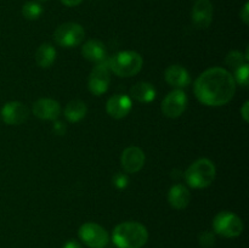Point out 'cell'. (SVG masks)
Wrapping results in <instances>:
<instances>
[{
	"mask_svg": "<svg viewBox=\"0 0 249 248\" xmlns=\"http://www.w3.org/2000/svg\"><path fill=\"white\" fill-rule=\"evenodd\" d=\"M194 92L197 100L206 106H224L235 96L236 82L228 70L212 67L197 78Z\"/></svg>",
	"mask_w": 249,
	"mask_h": 248,
	"instance_id": "6da1fadb",
	"label": "cell"
},
{
	"mask_svg": "<svg viewBox=\"0 0 249 248\" xmlns=\"http://www.w3.org/2000/svg\"><path fill=\"white\" fill-rule=\"evenodd\" d=\"M112 240L118 248H141L148 240V231L138 221H125L114 228Z\"/></svg>",
	"mask_w": 249,
	"mask_h": 248,
	"instance_id": "7a4b0ae2",
	"label": "cell"
},
{
	"mask_svg": "<svg viewBox=\"0 0 249 248\" xmlns=\"http://www.w3.org/2000/svg\"><path fill=\"white\" fill-rule=\"evenodd\" d=\"M216 168L208 158H199L195 160L185 172V180L187 185L194 189H206L214 181Z\"/></svg>",
	"mask_w": 249,
	"mask_h": 248,
	"instance_id": "3957f363",
	"label": "cell"
},
{
	"mask_svg": "<svg viewBox=\"0 0 249 248\" xmlns=\"http://www.w3.org/2000/svg\"><path fill=\"white\" fill-rule=\"evenodd\" d=\"M108 67L118 77L128 78L136 75L143 65L142 56L136 51L125 50L117 53L108 60Z\"/></svg>",
	"mask_w": 249,
	"mask_h": 248,
	"instance_id": "277c9868",
	"label": "cell"
},
{
	"mask_svg": "<svg viewBox=\"0 0 249 248\" xmlns=\"http://www.w3.org/2000/svg\"><path fill=\"white\" fill-rule=\"evenodd\" d=\"M213 229L215 233L226 238H235L242 233L243 221L235 213L224 211L215 215L213 220Z\"/></svg>",
	"mask_w": 249,
	"mask_h": 248,
	"instance_id": "5b68a950",
	"label": "cell"
},
{
	"mask_svg": "<svg viewBox=\"0 0 249 248\" xmlns=\"http://www.w3.org/2000/svg\"><path fill=\"white\" fill-rule=\"evenodd\" d=\"M85 31L79 23L67 22L56 28L53 32V40L62 48H74L84 40Z\"/></svg>",
	"mask_w": 249,
	"mask_h": 248,
	"instance_id": "8992f818",
	"label": "cell"
},
{
	"mask_svg": "<svg viewBox=\"0 0 249 248\" xmlns=\"http://www.w3.org/2000/svg\"><path fill=\"white\" fill-rule=\"evenodd\" d=\"M79 238L89 248H105L108 245V232L96 223L83 224L78 231Z\"/></svg>",
	"mask_w": 249,
	"mask_h": 248,
	"instance_id": "52a82bcc",
	"label": "cell"
},
{
	"mask_svg": "<svg viewBox=\"0 0 249 248\" xmlns=\"http://www.w3.org/2000/svg\"><path fill=\"white\" fill-rule=\"evenodd\" d=\"M109 82H111V75H109L108 63L102 61L91 70L88 80V87L92 95L101 96L108 90Z\"/></svg>",
	"mask_w": 249,
	"mask_h": 248,
	"instance_id": "ba28073f",
	"label": "cell"
},
{
	"mask_svg": "<svg viewBox=\"0 0 249 248\" xmlns=\"http://www.w3.org/2000/svg\"><path fill=\"white\" fill-rule=\"evenodd\" d=\"M187 107V95L182 89H175L170 91L162 101L163 114L168 118H178L185 112Z\"/></svg>",
	"mask_w": 249,
	"mask_h": 248,
	"instance_id": "9c48e42d",
	"label": "cell"
},
{
	"mask_svg": "<svg viewBox=\"0 0 249 248\" xmlns=\"http://www.w3.org/2000/svg\"><path fill=\"white\" fill-rule=\"evenodd\" d=\"M29 117V109L19 101L7 102L1 108V118L9 125H19Z\"/></svg>",
	"mask_w": 249,
	"mask_h": 248,
	"instance_id": "30bf717a",
	"label": "cell"
},
{
	"mask_svg": "<svg viewBox=\"0 0 249 248\" xmlns=\"http://www.w3.org/2000/svg\"><path fill=\"white\" fill-rule=\"evenodd\" d=\"M145 153L138 146H129L121 156V164L126 173H138L145 165Z\"/></svg>",
	"mask_w": 249,
	"mask_h": 248,
	"instance_id": "8fae6325",
	"label": "cell"
},
{
	"mask_svg": "<svg viewBox=\"0 0 249 248\" xmlns=\"http://www.w3.org/2000/svg\"><path fill=\"white\" fill-rule=\"evenodd\" d=\"M191 16L196 28H208L213 21V4L211 0H196L192 6Z\"/></svg>",
	"mask_w": 249,
	"mask_h": 248,
	"instance_id": "7c38bea8",
	"label": "cell"
},
{
	"mask_svg": "<svg viewBox=\"0 0 249 248\" xmlns=\"http://www.w3.org/2000/svg\"><path fill=\"white\" fill-rule=\"evenodd\" d=\"M133 107V101L129 95L117 94L109 97L106 104V111L109 117L114 119H122L129 114Z\"/></svg>",
	"mask_w": 249,
	"mask_h": 248,
	"instance_id": "4fadbf2b",
	"label": "cell"
},
{
	"mask_svg": "<svg viewBox=\"0 0 249 248\" xmlns=\"http://www.w3.org/2000/svg\"><path fill=\"white\" fill-rule=\"evenodd\" d=\"M33 114L44 121H56L61 114L60 102L53 99H39L32 107Z\"/></svg>",
	"mask_w": 249,
	"mask_h": 248,
	"instance_id": "5bb4252c",
	"label": "cell"
},
{
	"mask_svg": "<svg viewBox=\"0 0 249 248\" xmlns=\"http://www.w3.org/2000/svg\"><path fill=\"white\" fill-rule=\"evenodd\" d=\"M165 82L177 89H184L189 87L191 83L190 73L185 67L180 65H172L165 70L164 72Z\"/></svg>",
	"mask_w": 249,
	"mask_h": 248,
	"instance_id": "9a60e30c",
	"label": "cell"
},
{
	"mask_svg": "<svg viewBox=\"0 0 249 248\" xmlns=\"http://www.w3.org/2000/svg\"><path fill=\"white\" fill-rule=\"evenodd\" d=\"M190 201H191V194L185 185L177 184L170 187L168 192V202L173 208L181 211L189 206Z\"/></svg>",
	"mask_w": 249,
	"mask_h": 248,
	"instance_id": "2e32d148",
	"label": "cell"
},
{
	"mask_svg": "<svg viewBox=\"0 0 249 248\" xmlns=\"http://www.w3.org/2000/svg\"><path fill=\"white\" fill-rule=\"evenodd\" d=\"M106 53L107 51L104 43H101L100 40H96V39L88 40L87 43L82 46L83 57L87 58L88 61H91V62H102V61H105V58H106Z\"/></svg>",
	"mask_w": 249,
	"mask_h": 248,
	"instance_id": "e0dca14e",
	"label": "cell"
},
{
	"mask_svg": "<svg viewBox=\"0 0 249 248\" xmlns=\"http://www.w3.org/2000/svg\"><path fill=\"white\" fill-rule=\"evenodd\" d=\"M156 95L155 87L147 82L136 83L130 89V96L141 104H150L156 99Z\"/></svg>",
	"mask_w": 249,
	"mask_h": 248,
	"instance_id": "ac0fdd59",
	"label": "cell"
},
{
	"mask_svg": "<svg viewBox=\"0 0 249 248\" xmlns=\"http://www.w3.org/2000/svg\"><path fill=\"white\" fill-rule=\"evenodd\" d=\"M87 104L82 100H72L65 107V117L71 123H78L87 116Z\"/></svg>",
	"mask_w": 249,
	"mask_h": 248,
	"instance_id": "d6986e66",
	"label": "cell"
},
{
	"mask_svg": "<svg viewBox=\"0 0 249 248\" xmlns=\"http://www.w3.org/2000/svg\"><path fill=\"white\" fill-rule=\"evenodd\" d=\"M56 60V49L51 44L44 43L38 48L36 53V62L39 67L49 68Z\"/></svg>",
	"mask_w": 249,
	"mask_h": 248,
	"instance_id": "ffe728a7",
	"label": "cell"
},
{
	"mask_svg": "<svg viewBox=\"0 0 249 248\" xmlns=\"http://www.w3.org/2000/svg\"><path fill=\"white\" fill-rule=\"evenodd\" d=\"M43 14V7L39 2L36 1H28L22 6V15L24 18L29 19V21H34L38 19Z\"/></svg>",
	"mask_w": 249,
	"mask_h": 248,
	"instance_id": "44dd1931",
	"label": "cell"
},
{
	"mask_svg": "<svg viewBox=\"0 0 249 248\" xmlns=\"http://www.w3.org/2000/svg\"><path fill=\"white\" fill-rule=\"evenodd\" d=\"M225 63L229 66V67L233 68V70H237L238 67H241L242 65L247 63V60H246L245 55H243L241 51L233 50V51H230V53L226 55Z\"/></svg>",
	"mask_w": 249,
	"mask_h": 248,
	"instance_id": "7402d4cb",
	"label": "cell"
},
{
	"mask_svg": "<svg viewBox=\"0 0 249 248\" xmlns=\"http://www.w3.org/2000/svg\"><path fill=\"white\" fill-rule=\"evenodd\" d=\"M233 79H235L236 84H240L242 87H248L249 83V66L248 62L238 67L235 70V74H233Z\"/></svg>",
	"mask_w": 249,
	"mask_h": 248,
	"instance_id": "603a6c76",
	"label": "cell"
},
{
	"mask_svg": "<svg viewBox=\"0 0 249 248\" xmlns=\"http://www.w3.org/2000/svg\"><path fill=\"white\" fill-rule=\"evenodd\" d=\"M199 245L204 248H211L215 245V236L211 231H204V232L199 233L198 236Z\"/></svg>",
	"mask_w": 249,
	"mask_h": 248,
	"instance_id": "cb8c5ba5",
	"label": "cell"
},
{
	"mask_svg": "<svg viewBox=\"0 0 249 248\" xmlns=\"http://www.w3.org/2000/svg\"><path fill=\"white\" fill-rule=\"evenodd\" d=\"M112 181H113V185L117 187V189H121V190L125 189L129 184L128 177H126L124 173H117V174H114Z\"/></svg>",
	"mask_w": 249,
	"mask_h": 248,
	"instance_id": "d4e9b609",
	"label": "cell"
},
{
	"mask_svg": "<svg viewBox=\"0 0 249 248\" xmlns=\"http://www.w3.org/2000/svg\"><path fill=\"white\" fill-rule=\"evenodd\" d=\"M240 17L241 19H242V22L245 24H248L249 23V2L246 1V4L243 5L242 10H241L240 12Z\"/></svg>",
	"mask_w": 249,
	"mask_h": 248,
	"instance_id": "484cf974",
	"label": "cell"
},
{
	"mask_svg": "<svg viewBox=\"0 0 249 248\" xmlns=\"http://www.w3.org/2000/svg\"><path fill=\"white\" fill-rule=\"evenodd\" d=\"M53 131H55L57 135H63L66 133V125L62 123V122H56L53 124Z\"/></svg>",
	"mask_w": 249,
	"mask_h": 248,
	"instance_id": "4316f807",
	"label": "cell"
},
{
	"mask_svg": "<svg viewBox=\"0 0 249 248\" xmlns=\"http://www.w3.org/2000/svg\"><path fill=\"white\" fill-rule=\"evenodd\" d=\"M241 114H242V118L245 119L246 123L249 122V101H246L243 104L242 108H241Z\"/></svg>",
	"mask_w": 249,
	"mask_h": 248,
	"instance_id": "83f0119b",
	"label": "cell"
},
{
	"mask_svg": "<svg viewBox=\"0 0 249 248\" xmlns=\"http://www.w3.org/2000/svg\"><path fill=\"white\" fill-rule=\"evenodd\" d=\"M63 248H83V247H82V245L78 242V241L70 240V241H67V242L65 243Z\"/></svg>",
	"mask_w": 249,
	"mask_h": 248,
	"instance_id": "f1b7e54d",
	"label": "cell"
},
{
	"mask_svg": "<svg viewBox=\"0 0 249 248\" xmlns=\"http://www.w3.org/2000/svg\"><path fill=\"white\" fill-rule=\"evenodd\" d=\"M61 2L68 7H73V6H78L79 4H82L83 0H61Z\"/></svg>",
	"mask_w": 249,
	"mask_h": 248,
	"instance_id": "f546056e",
	"label": "cell"
}]
</instances>
